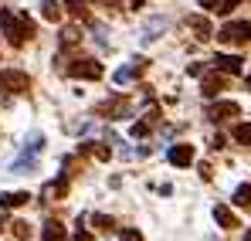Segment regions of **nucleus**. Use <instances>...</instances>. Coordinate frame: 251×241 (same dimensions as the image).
Here are the masks:
<instances>
[{
    "label": "nucleus",
    "mask_w": 251,
    "mask_h": 241,
    "mask_svg": "<svg viewBox=\"0 0 251 241\" xmlns=\"http://www.w3.org/2000/svg\"><path fill=\"white\" fill-rule=\"evenodd\" d=\"M0 27H3V34H7V41H10L14 48H21L27 38L38 34L34 21H31L27 14H14V10H0Z\"/></svg>",
    "instance_id": "nucleus-1"
},
{
    "label": "nucleus",
    "mask_w": 251,
    "mask_h": 241,
    "mask_svg": "<svg viewBox=\"0 0 251 241\" xmlns=\"http://www.w3.org/2000/svg\"><path fill=\"white\" fill-rule=\"evenodd\" d=\"M217 38L224 41V44H245V41H251V21H234V24H224V27L217 31Z\"/></svg>",
    "instance_id": "nucleus-2"
},
{
    "label": "nucleus",
    "mask_w": 251,
    "mask_h": 241,
    "mask_svg": "<svg viewBox=\"0 0 251 241\" xmlns=\"http://www.w3.org/2000/svg\"><path fill=\"white\" fill-rule=\"evenodd\" d=\"M65 72H68L72 79H88V81L102 79V65H99V61H92V58H78V61H72Z\"/></svg>",
    "instance_id": "nucleus-3"
},
{
    "label": "nucleus",
    "mask_w": 251,
    "mask_h": 241,
    "mask_svg": "<svg viewBox=\"0 0 251 241\" xmlns=\"http://www.w3.org/2000/svg\"><path fill=\"white\" fill-rule=\"evenodd\" d=\"M0 88H7V92L21 95V92H27V88H31V79H27L24 72H17V68H3V72H0Z\"/></svg>",
    "instance_id": "nucleus-4"
},
{
    "label": "nucleus",
    "mask_w": 251,
    "mask_h": 241,
    "mask_svg": "<svg viewBox=\"0 0 251 241\" xmlns=\"http://www.w3.org/2000/svg\"><path fill=\"white\" fill-rule=\"evenodd\" d=\"M41 146H44V136H41V133H34V136H31V143H27V150H24V157L10 166V173H27V170L34 166V153H38Z\"/></svg>",
    "instance_id": "nucleus-5"
},
{
    "label": "nucleus",
    "mask_w": 251,
    "mask_h": 241,
    "mask_svg": "<svg viewBox=\"0 0 251 241\" xmlns=\"http://www.w3.org/2000/svg\"><path fill=\"white\" fill-rule=\"evenodd\" d=\"M214 68H217V72H224V75H241V68H245V65H241V58H238V54H217V58H214Z\"/></svg>",
    "instance_id": "nucleus-6"
},
{
    "label": "nucleus",
    "mask_w": 251,
    "mask_h": 241,
    "mask_svg": "<svg viewBox=\"0 0 251 241\" xmlns=\"http://www.w3.org/2000/svg\"><path fill=\"white\" fill-rule=\"evenodd\" d=\"M170 163H173V166H190V163H194V146H190V143H176V146L170 150Z\"/></svg>",
    "instance_id": "nucleus-7"
},
{
    "label": "nucleus",
    "mask_w": 251,
    "mask_h": 241,
    "mask_svg": "<svg viewBox=\"0 0 251 241\" xmlns=\"http://www.w3.org/2000/svg\"><path fill=\"white\" fill-rule=\"evenodd\" d=\"M126 109H129V102L116 95V99H109V102H102V106H99V116H109V119H123Z\"/></svg>",
    "instance_id": "nucleus-8"
},
{
    "label": "nucleus",
    "mask_w": 251,
    "mask_h": 241,
    "mask_svg": "<svg viewBox=\"0 0 251 241\" xmlns=\"http://www.w3.org/2000/svg\"><path fill=\"white\" fill-rule=\"evenodd\" d=\"M187 27L194 31V38L197 41H207L214 31H210V21L207 17H201V14H194V17H187Z\"/></svg>",
    "instance_id": "nucleus-9"
},
{
    "label": "nucleus",
    "mask_w": 251,
    "mask_h": 241,
    "mask_svg": "<svg viewBox=\"0 0 251 241\" xmlns=\"http://www.w3.org/2000/svg\"><path fill=\"white\" fill-rule=\"evenodd\" d=\"M31 201V194L27 190H0V211L3 207H21V204Z\"/></svg>",
    "instance_id": "nucleus-10"
},
{
    "label": "nucleus",
    "mask_w": 251,
    "mask_h": 241,
    "mask_svg": "<svg viewBox=\"0 0 251 241\" xmlns=\"http://www.w3.org/2000/svg\"><path fill=\"white\" fill-rule=\"evenodd\" d=\"M207 116L214 122H224V119H231V116H238V106H234V102H214Z\"/></svg>",
    "instance_id": "nucleus-11"
},
{
    "label": "nucleus",
    "mask_w": 251,
    "mask_h": 241,
    "mask_svg": "<svg viewBox=\"0 0 251 241\" xmlns=\"http://www.w3.org/2000/svg\"><path fill=\"white\" fill-rule=\"evenodd\" d=\"M214 221H217V224H221L224 231H234V228L241 224V221H238V217H234V214H231V211H227L224 204H217V207H214Z\"/></svg>",
    "instance_id": "nucleus-12"
},
{
    "label": "nucleus",
    "mask_w": 251,
    "mask_h": 241,
    "mask_svg": "<svg viewBox=\"0 0 251 241\" xmlns=\"http://www.w3.org/2000/svg\"><path fill=\"white\" fill-rule=\"evenodd\" d=\"M139 72H143V61H139V58H136V61H132V65H126V68H119V72H116V75H112V81H116V85H129V81L136 79V75H139Z\"/></svg>",
    "instance_id": "nucleus-13"
},
{
    "label": "nucleus",
    "mask_w": 251,
    "mask_h": 241,
    "mask_svg": "<svg viewBox=\"0 0 251 241\" xmlns=\"http://www.w3.org/2000/svg\"><path fill=\"white\" fill-rule=\"evenodd\" d=\"M221 88H224V75H207V79L201 81V92H204L207 99H214Z\"/></svg>",
    "instance_id": "nucleus-14"
},
{
    "label": "nucleus",
    "mask_w": 251,
    "mask_h": 241,
    "mask_svg": "<svg viewBox=\"0 0 251 241\" xmlns=\"http://www.w3.org/2000/svg\"><path fill=\"white\" fill-rule=\"evenodd\" d=\"M41 241H65V224H61V221H48Z\"/></svg>",
    "instance_id": "nucleus-15"
},
{
    "label": "nucleus",
    "mask_w": 251,
    "mask_h": 241,
    "mask_svg": "<svg viewBox=\"0 0 251 241\" xmlns=\"http://www.w3.org/2000/svg\"><path fill=\"white\" fill-rule=\"evenodd\" d=\"M153 119H156V109H153V112H150L146 119H139L136 126H132V129H129V133H132V139H143V136L150 133V126H153Z\"/></svg>",
    "instance_id": "nucleus-16"
},
{
    "label": "nucleus",
    "mask_w": 251,
    "mask_h": 241,
    "mask_svg": "<svg viewBox=\"0 0 251 241\" xmlns=\"http://www.w3.org/2000/svg\"><path fill=\"white\" fill-rule=\"evenodd\" d=\"M41 14H44V21H61V3L44 0V3H41Z\"/></svg>",
    "instance_id": "nucleus-17"
},
{
    "label": "nucleus",
    "mask_w": 251,
    "mask_h": 241,
    "mask_svg": "<svg viewBox=\"0 0 251 241\" xmlns=\"http://www.w3.org/2000/svg\"><path fill=\"white\" fill-rule=\"evenodd\" d=\"M167 27V21L163 17H153L150 24H146V34H143V41H153V38H160V31Z\"/></svg>",
    "instance_id": "nucleus-18"
},
{
    "label": "nucleus",
    "mask_w": 251,
    "mask_h": 241,
    "mask_svg": "<svg viewBox=\"0 0 251 241\" xmlns=\"http://www.w3.org/2000/svg\"><path fill=\"white\" fill-rule=\"evenodd\" d=\"M48 194H51V197H65V194H68V173H61V177L48 187Z\"/></svg>",
    "instance_id": "nucleus-19"
},
{
    "label": "nucleus",
    "mask_w": 251,
    "mask_h": 241,
    "mask_svg": "<svg viewBox=\"0 0 251 241\" xmlns=\"http://www.w3.org/2000/svg\"><path fill=\"white\" fill-rule=\"evenodd\" d=\"M234 204H238V207H251V184H241V187L234 190Z\"/></svg>",
    "instance_id": "nucleus-20"
},
{
    "label": "nucleus",
    "mask_w": 251,
    "mask_h": 241,
    "mask_svg": "<svg viewBox=\"0 0 251 241\" xmlns=\"http://www.w3.org/2000/svg\"><path fill=\"white\" fill-rule=\"evenodd\" d=\"M82 41V31L78 27H65L61 31V48H72V44H78Z\"/></svg>",
    "instance_id": "nucleus-21"
},
{
    "label": "nucleus",
    "mask_w": 251,
    "mask_h": 241,
    "mask_svg": "<svg viewBox=\"0 0 251 241\" xmlns=\"http://www.w3.org/2000/svg\"><path fill=\"white\" fill-rule=\"evenodd\" d=\"M234 139L245 143V146H251V122H238V126H234Z\"/></svg>",
    "instance_id": "nucleus-22"
},
{
    "label": "nucleus",
    "mask_w": 251,
    "mask_h": 241,
    "mask_svg": "<svg viewBox=\"0 0 251 241\" xmlns=\"http://www.w3.org/2000/svg\"><path fill=\"white\" fill-rule=\"evenodd\" d=\"M10 224H14V238H17V241L31 238V224H27V221H10Z\"/></svg>",
    "instance_id": "nucleus-23"
},
{
    "label": "nucleus",
    "mask_w": 251,
    "mask_h": 241,
    "mask_svg": "<svg viewBox=\"0 0 251 241\" xmlns=\"http://www.w3.org/2000/svg\"><path fill=\"white\" fill-rule=\"evenodd\" d=\"M65 3H68V10H72V14H75V17H88V7H85V0H65Z\"/></svg>",
    "instance_id": "nucleus-24"
},
{
    "label": "nucleus",
    "mask_w": 251,
    "mask_h": 241,
    "mask_svg": "<svg viewBox=\"0 0 251 241\" xmlns=\"http://www.w3.org/2000/svg\"><path fill=\"white\" fill-rule=\"evenodd\" d=\"M92 221H95V228H99V231H112V228H116V221H112L109 214H95Z\"/></svg>",
    "instance_id": "nucleus-25"
},
{
    "label": "nucleus",
    "mask_w": 251,
    "mask_h": 241,
    "mask_svg": "<svg viewBox=\"0 0 251 241\" xmlns=\"http://www.w3.org/2000/svg\"><path fill=\"white\" fill-rule=\"evenodd\" d=\"M82 150H88L95 160H109V146H95V143H85Z\"/></svg>",
    "instance_id": "nucleus-26"
},
{
    "label": "nucleus",
    "mask_w": 251,
    "mask_h": 241,
    "mask_svg": "<svg viewBox=\"0 0 251 241\" xmlns=\"http://www.w3.org/2000/svg\"><path fill=\"white\" fill-rule=\"evenodd\" d=\"M123 241H143V235H139L136 228H126V231H123Z\"/></svg>",
    "instance_id": "nucleus-27"
},
{
    "label": "nucleus",
    "mask_w": 251,
    "mask_h": 241,
    "mask_svg": "<svg viewBox=\"0 0 251 241\" xmlns=\"http://www.w3.org/2000/svg\"><path fill=\"white\" fill-rule=\"evenodd\" d=\"M197 3H201V7H207V10H221V3H224V0H197Z\"/></svg>",
    "instance_id": "nucleus-28"
},
{
    "label": "nucleus",
    "mask_w": 251,
    "mask_h": 241,
    "mask_svg": "<svg viewBox=\"0 0 251 241\" xmlns=\"http://www.w3.org/2000/svg\"><path fill=\"white\" fill-rule=\"evenodd\" d=\"M238 3H241V0H224V3H221V10H217V14H227V10H231V7H238Z\"/></svg>",
    "instance_id": "nucleus-29"
},
{
    "label": "nucleus",
    "mask_w": 251,
    "mask_h": 241,
    "mask_svg": "<svg viewBox=\"0 0 251 241\" xmlns=\"http://www.w3.org/2000/svg\"><path fill=\"white\" fill-rule=\"evenodd\" d=\"M72 241H92V235H88V231H82V228H78V231H75V238Z\"/></svg>",
    "instance_id": "nucleus-30"
},
{
    "label": "nucleus",
    "mask_w": 251,
    "mask_h": 241,
    "mask_svg": "<svg viewBox=\"0 0 251 241\" xmlns=\"http://www.w3.org/2000/svg\"><path fill=\"white\" fill-rule=\"evenodd\" d=\"M3 224H7V217H3V214H0V231H3Z\"/></svg>",
    "instance_id": "nucleus-31"
},
{
    "label": "nucleus",
    "mask_w": 251,
    "mask_h": 241,
    "mask_svg": "<svg viewBox=\"0 0 251 241\" xmlns=\"http://www.w3.org/2000/svg\"><path fill=\"white\" fill-rule=\"evenodd\" d=\"M129 3H132V7H139V3H146V0H129Z\"/></svg>",
    "instance_id": "nucleus-32"
},
{
    "label": "nucleus",
    "mask_w": 251,
    "mask_h": 241,
    "mask_svg": "<svg viewBox=\"0 0 251 241\" xmlns=\"http://www.w3.org/2000/svg\"><path fill=\"white\" fill-rule=\"evenodd\" d=\"M245 241H251V231H248V235H245Z\"/></svg>",
    "instance_id": "nucleus-33"
},
{
    "label": "nucleus",
    "mask_w": 251,
    "mask_h": 241,
    "mask_svg": "<svg viewBox=\"0 0 251 241\" xmlns=\"http://www.w3.org/2000/svg\"><path fill=\"white\" fill-rule=\"evenodd\" d=\"M248 88H251V75H248Z\"/></svg>",
    "instance_id": "nucleus-34"
}]
</instances>
